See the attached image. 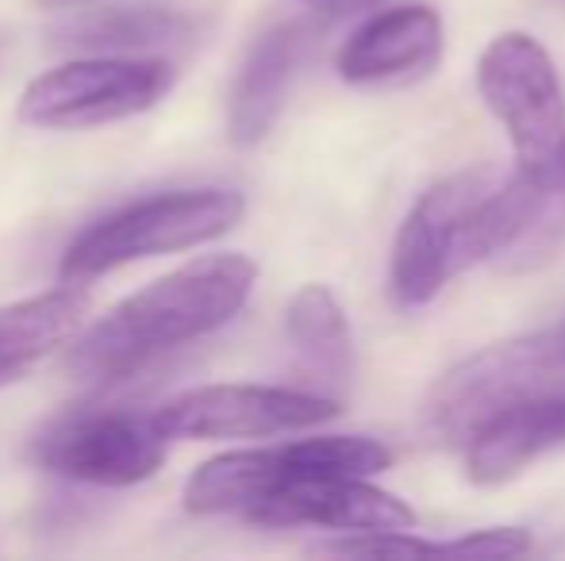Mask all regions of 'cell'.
<instances>
[{"mask_svg":"<svg viewBox=\"0 0 565 561\" xmlns=\"http://www.w3.org/2000/svg\"><path fill=\"white\" fill-rule=\"evenodd\" d=\"M254 281L258 266L243 255L196 258L93 323L70 350L66 369L77 381H124L235 320L250 300Z\"/></svg>","mask_w":565,"mask_h":561,"instance_id":"cell-1","label":"cell"},{"mask_svg":"<svg viewBox=\"0 0 565 561\" xmlns=\"http://www.w3.org/2000/svg\"><path fill=\"white\" fill-rule=\"evenodd\" d=\"M543 404H565V320L484 346L447 369L427 397V427L458 450L481 423Z\"/></svg>","mask_w":565,"mask_h":561,"instance_id":"cell-2","label":"cell"},{"mask_svg":"<svg viewBox=\"0 0 565 561\" xmlns=\"http://www.w3.org/2000/svg\"><path fill=\"white\" fill-rule=\"evenodd\" d=\"M246 201L235 188H181L116 208L85 227L62 255V281L82 284L142 258L173 255L227 235L243 219Z\"/></svg>","mask_w":565,"mask_h":561,"instance_id":"cell-3","label":"cell"},{"mask_svg":"<svg viewBox=\"0 0 565 561\" xmlns=\"http://www.w3.org/2000/svg\"><path fill=\"white\" fill-rule=\"evenodd\" d=\"M477 89L504 123L515 170L543 188L565 185V89L535 35L504 31L477 62Z\"/></svg>","mask_w":565,"mask_h":561,"instance_id":"cell-4","label":"cell"},{"mask_svg":"<svg viewBox=\"0 0 565 561\" xmlns=\"http://www.w3.org/2000/svg\"><path fill=\"white\" fill-rule=\"evenodd\" d=\"M393 465V450L365 434L281 442L262 450H231L189 477L185 508L196 516H246L285 485L305 477H373Z\"/></svg>","mask_w":565,"mask_h":561,"instance_id":"cell-5","label":"cell"},{"mask_svg":"<svg viewBox=\"0 0 565 561\" xmlns=\"http://www.w3.org/2000/svg\"><path fill=\"white\" fill-rule=\"evenodd\" d=\"M178 82V69L166 58H119L97 54L77 58L23 89L20 120L28 128L46 131H82L100 123L131 120V116L154 108Z\"/></svg>","mask_w":565,"mask_h":561,"instance_id":"cell-6","label":"cell"},{"mask_svg":"<svg viewBox=\"0 0 565 561\" xmlns=\"http://www.w3.org/2000/svg\"><path fill=\"white\" fill-rule=\"evenodd\" d=\"M166 434L131 412H70L31 439L28 457L77 485L127 488L166 465Z\"/></svg>","mask_w":565,"mask_h":561,"instance_id":"cell-7","label":"cell"},{"mask_svg":"<svg viewBox=\"0 0 565 561\" xmlns=\"http://www.w3.org/2000/svg\"><path fill=\"white\" fill-rule=\"evenodd\" d=\"M489 173H458L427 188L416 208L404 216L393 242V262H388V289L401 308L431 304L443 284L469 266V212L489 193Z\"/></svg>","mask_w":565,"mask_h":561,"instance_id":"cell-8","label":"cell"},{"mask_svg":"<svg viewBox=\"0 0 565 561\" xmlns=\"http://www.w3.org/2000/svg\"><path fill=\"white\" fill-rule=\"evenodd\" d=\"M339 416L328 397L274 385H204L173 397L150 420L166 439H266V434L308 431Z\"/></svg>","mask_w":565,"mask_h":561,"instance_id":"cell-9","label":"cell"},{"mask_svg":"<svg viewBox=\"0 0 565 561\" xmlns=\"http://www.w3.org/2000/svg\"><path fill=\"white\" fill-rule=\"evenodd\" d=\"M243 519L262 527H331V531H412L416 511L365 477H305L262 500Z\"/></svg>","mask_w":565,"mask_h":561,"instance_id":"cell-10","label":"cell"},{"mask_svg":"<svg viewBox=\"0 0 565 561\" xmlns=\"http://www.w3.org/2000/svg\"><path fill=\"white\" fill-rule=\"evenodd\" d=\"M443 54V20L427 4H401L365 20L339 51L350 85H404L431 74Z\"/></svg>","mask_w":565,"mask_h":561,"instance_id":"cell-11","label":"cell"},{"mask_svg":"<svg viewBox=\"0 0 565 561\" xmlns=\"http://www.w3.org/2000/svg\"><path fill=\"white\" fill-rule=\"evenodd\" d=\"M308 51V28L305 23H277L266 35L254 39L246 51L238 77L231 85L227 105V131L235 147H254L269 136L277 123V112L285 105L292 77Z\"/></svg>","mask_w":565,"mask_h":561,"instance_id":"cell-12","label":"cell"},{"mask_svg":"<svg viewBox=\"0 0 565 561\" xmlns=\"http://www.w3.org/2000/svg\"><path fill=\"white\" fill-rule=\"evenodd\" d=\"M565 446V404H543L508 412L481 423L461 439L458 454L466 462L469 481L500 485L527 470L531 462Z\"/></svg>","mask_w":565,"mask_h":561,"instance_id":"cell-13","label":"cell"},{"mask_svg":"<svg viewBox=\"0 0 565 561\" xmlns=\"http://www.w3.org/2000/svg\"><path fill=\"white\" fill-rule=\"evenodd\" d=\"M89 312V296L77 289H51L31 300L0 308V385H12L35 362L77 335Z\"/></svg>","mask_w":565,"mask_h":561,"instance_id":"cell-14","label":"cell"},{"mask_svg":"<svg viewBox=\"0 0 565 561\" xmlns=\"http://www.w3.org/2000/svg\"><path fill=\"white\" fill-rule=\"evenodd\" d=\"M201 35V20L170 8H100V12L77 15L51 31V43L62 51L85 54H127V51H158V46L193 43Z\"/></svg>","mask_w":565,"mask_h":561,"instance_id":"cell-15","label":"cell"},{"mask_svg":"<svg viewBox=\"0 0 565 561\" xmlns=\"http://www.w3.org/2000/svg\"><path fill=\"white\" fill-rule=\"evenodd\" d=\"M285 331L297 354L323 377L350 369V327L328 284H305L285 308Z\"/></svg>","mask_w":565,"mask_h":561,"instance_id":"cell-16","label":"cell"},{"mask_svg":"<svg viewBox=\"0 0 565 561\" xmlns=\"http://www.w3.org/2000/svg\"><path fill=\"white\" fill-rule=\"evenodd\" d=\"M316 554L335 558H427L443 554V542H424L412 531H354V539L323 542Z\"/></svg>","mask_w":565,"mask_h":561,"instance_id":"cell-17","label":"cell"},{"mask_svg":"<svg viewBox=\"0 0 565 561\" xmlns=\"http://www.w3.org/2000/svg\"><path fill=\"white\" fill-rule=\"evenodd\" d=\"M531 535L520 527H489V531H473L466 539L443 542V554H473V558H520L531 554Z\"/></svg>","mask_w":565,"mask_h":561,"instance_id":"cell-18","label":"cell"},{"mask_svg":"<svg viewBox=\"0 0 565 561\" xmlns=\"http://www.w3.org/2000/svg\"><path fill=\"white\" fill-rule=\"evenodd\" d=\"M312 4H328V8H347V12H358V8H373L377 0H312Z\"/></svg>","mask_w":565,"mask_h":561,"instance_id":"cell-19","label":"cell"},{"mask_svg":"<svg viewBox=\"0 0 565 561\" xmlns=\"http://www.w3.org/2000/svg\"><path fill=\"white\" fill-rule=\"evenodd\" d=\"M43 8H70V4H85V0H39Z\"/></svg>","mask_w":565,"mask_h":561,"instance_id":"cell-20","label":"cell"}]
</instances>
